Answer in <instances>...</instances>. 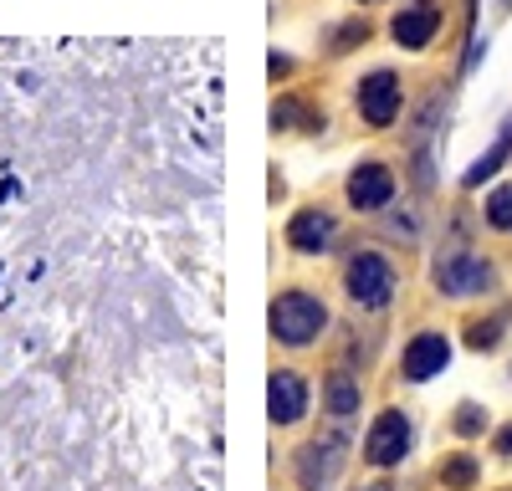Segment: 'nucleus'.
I'll return each instance as SVG.
<instances>
[{
  "label": "nucleus",
  "mask_w": 512,
  "mask_h": 491,
  "mask_svg": "<svg viewBox=\"0 0 512 491\" xmlns=\"http://www.w3.org/2000/svg\"><path fill=\"white\" fill-rule=\"evenodd\" d=\"M343 200H349L353 210H389V200H395V175H389V164H379V159L353 164L349 185H343Z\"/></svg>",
  "instance_id": "1a4fd4ad"
},
{
  "label": "nucleus",
  "mask_w": 512,
  "mask_h": 491,
  "mask_svg": "<svg viewBox=\"0 0 512 491\" xmlns=\"http://www.w3.org/2000/svg\"><path fill=\"white\" fill-rule=\"evenodd\" d=\"M446 364H451V338L435 333V328H425V333H416L410 343H405V353H400V379H405V384H425V379H435Z\"/></svg>",
  "instance_id": "6e6552de"
},
{
  "label": "nucleus",
  "mask_w": 512,
  "mask_h": 491,
  "mask_svg": "<svg viewBox=\"0 0 512 491\" xmlns=\"http://www.w3.org/2000/svg\"><path fill=\"white\" fill-rule=\"evenodd\" d=\"M507 159H512V133H507V128H502V133H497V139H492V149H487V154H481V159H471V169H466V175H462V185H466V190H481V185H487V179H492L497 169L507 164Z\"/></svg>",
  "instance_id": "ddd939ff"
},
{
  "label": "nucleus",
  "mask_w": 512,
  "mask_h": 491,
  "mask_svg": "<svg viewBox=\"0 0 512 491\" xmlns=\"http://www.w3.org/2000/svg\"><path fill=\"white\" fill-rule=\"evenodd\" d=\"M451 430H456L462 441H477L481 430H487V410H481L477 399H466V405H456V420H451Z\"/></svg>",
  "instance_id": "a211bd4d"
},
{
  "label": "nucleus",
  "mask_w": 512,
  "mask_h": 491,
  "mask_svg": "<svg viewBox=\"0 0 512 491\" xmlns=\"http://www.w3.org/2000/svg\"><path fill=\"white\" fill-rule=\"evenodd\" d=\"M328 333V302L307 286H288L272 297V338L282 349H313Z\"/></svg>",
  "instance_id": "f257e3e1"
},
{
  "label": "nucleus",
  "mask_w": 512,
  "mask_h": 491,
  "mask_svg": "<svg viewBox=\"0 0 512 491\" xmlns=\"http://www.w3.org/2000/svg\"><path fill=\"white\" fill-rule=\"evenodd\" d=\"M364 41H369V21L353 16V21H343V26H334V32H328V57H343V51L364 47Z\"/></svg>",
  "instance_id": "f3484780"
},
{
  "label": "nucleus",
  "mask_w": 512,
  "mask_h": 491,
  "mask_svg": "<svg viewBox=\"0 0 512 491\" xmlns=\"http://www.w3.org/2000/svg\"><path fill=\"white\" fill-rule=\"evenodd\" d=\"M384 231H389V236H400V241H420V221L410 215V210H389Z\"/></svg>",
  "instance_id": "6ab92c4d"
},
{
  "label": "nucleus",
  "mask_w": 512,
  "mask_h": 491,
  "mask_svg": "<svg viewBox=\"0 0 512 491\" xmlns=\"http://www.w3.org/2000/svg\"><path fill=\"white\" fill-rule=\"evenodd\" d=\"M481 225H487L492 236H512V179L497 185V190L481 200Z\"/></svg>",
  "instance_id": "2eb2a0df"
},
{
  "label": "nucleus",
  "mask_w": 512,
  "mask_h": 491,
  "mask_svg": "<svg viewBox=\"0 0 512 491\" xmlns=\"http://www.w3.org/2000/svg\"><path fill=\"white\" fill-rule=\"evenodd\" d=\"M507 379H512V368H507Z\"/></svg>",
  "instance_id": "393cba45"
},
{
  "label": "nucleus",
  "mask_w": 512,
  "mask_h": 491,
  "mask_svg": "<svg viewBox=\"0 0 512 491\" xmlns=\"http://www.w3.org/2000/svg\"><path fill=\"white\" fill-rule=\"evenodd\" d=\"M343 460H349V435L343 430H323L318 441H307L292 460V471H297V486L303 491H328L338 471H343Z\"/></svg>",
  "instance_id": "39448f33"
},
{
  "label": "nucleus",
  "mask_w": 512,
  "mask_h": 491,
  "mask_svg": "<svg viewBox=\"0 0 512 491\" xmlns=\"http://www.w3.org/2000/svg\"><path fill=\"white\" fill-rule=\"evenodd\" d=\"M359 405H364V384H359V374L334 368V374L323 379V410L334 414V420H353Z\"/></svg>",
  "instance_id": "f8f14e48"
},
{
  "label": "nucleus",
  "mask_w": 512,
  "mask_h": 491,
  "mask_svg": "<svg viewBox=\"0 0 512 491\" xmlns=\"http://www.w3.org/2000/svg\"><path fill=\"white\" fill-rule=\"evenodd\" d=\"M435 476H441V486L446 491H471L477 486V476H481V460L471 456V450H456V456L441 460V471Z\"/></svg>",
  "instance_id": "4468645a"
},
{
  "label": "nucleus",
  "mask_w": 512,
  "mask_h": 491,
  "mask_svg": "<svg viewBox=\"0 0 512 491\" xmlns=\"http://www.w3.org/2000/svg\"><path fill=\"white\" fill-rule=\"evenodd\" d=\"M410 445H416V425H410V414L405 410H384L364 435V460L374 471H389V466H400L410 456Z\"/></svg>",
  "instance_id": "423d86ee"
},
{
  "label": "nucleus",
  "mask_w": 512,
  "mask_h": 491,
  "mask_svg": "<svg viewBox=\"0 0 512 491\" xmlns=\"http://www.w3.org/2000/svg\"><path fill=\"white\" fill-rule=\"evenodd\" d=\"M307 399H313V389H307L303 374H297V368H277V374H272V389H267L272 425H297V420L307 414Z\"/></svg>",
  "instance_id": "9d476101"
},
{
  "label": "nucleus",
  "mask_w": 512,
  "mask_h": 491,
  "mask_svg": "<svg viewBox=\"0 0 512 491\" xmlns=\"http://www.w3.org/2000/svg\"><path fill=\"white\" fill-rule=\"evenodd\" d=\"M492 450H497V456H502V460H512V425H502V430H497Z\"/></svg>",
  "instance_id": "aec40b11"
},
{
  "label": "nucleus",
  "mask_w": 512,
  "mask_h": 491,
  "mask_svg": "<svg viewBox=\"0 0 512 491\" xmlns=\"http://www.w3.org/2000/svg\"><path fill=\"white\" fill-rule=\"evenodd\" d=\"M359 491H395L389 481H374V486H359Z\"/></svg>",
  "instance_id": "4be33fe9"
},
{
  "label": "nucleus",
  "mask_w": 512,
  "mask_h": 491,
  "mask_svg": "<svg viewBox=\"0 0 512 491\" xmlns=\"http://www.w3.org/2000/svg\"><path fill=\"white\" fill-rule=\"evenodd\" d=\"M288 72H292V62H288V57H277V51H272V77H288Z\"/></svg>",
  "instance_id": "412c9836"
},
{
  "label": "nucleus",
  "mask_w": 512,
  "mask_h": 491,
  "mask_svg": "<svg viewBox=\"0 0 512 491\" xmlns=\"http://www.w3.org/2000/svg\"><path fill=\"white\" fill-rule=\"evenodd\" d=\"M497 282H502V271L492 267V256L466 251V246H456V251H441V256L431 261V286H435L446 302L487 297V292H497Z\"/></svg>",
  "instance_id": "f03ea898"
},
{
  "label": "nucleus",
  "mask_w": 512,
  "mask_h": 491,
  "mask_svg": "<svg viewBox=\"0 0 512 491\" xmlns=\"http://www.w3.org/2000/svg\"><path fill=\"white\" fill-rule=\"evenodd\" d=\"M343 292H349L353 307H364V313H384L395 292H400V271L384 251H353L349 267H343Z\"/></svg>",
  "instance_id": "7ed1b4c3"
},
{
  "label": "nucleus",
  "mask_w": 512,
  "mask_h": 491,
  "mask_svg": "<svg viewBox=\"0 0 512 491\" xmlns=\"http://www.w3.org/2000/svg\"><path fill=\"white\" fill-rule=\"evenodd\" d=\"M353 108H359V118H364L369 128L400 123V108H405L400 72H395V67H374V72H364L359 87H353Z\"/></svg>",
  "instance_id": "20e7f679"
},
{
  "label": "nucleus",
  "mask_w": 512,
  "mask_h": 491,
  "mask_svg": "<svg viewBox=\"0 0 512 491\" xmlns=\"http://www.w3.org/2000/svg\"><path fill=\"white\" fill-rule=\"evenodd\" d=\"M507 317H512V313L477 317V323L466 328V349H477V353H497V349H502V338H507Z\"/></svg>",
  "instance_id": "dca6fc26"
},
{
  "label": "nucleus",
  "mask_w": 512,
  "mask_h": 491,
  "mask_svg": "<svg viewBox=\"0 0 512 491\" xmlns=\"http://www.w3.org/2000/svg\"><path fill=\"white\" fill-rule=\"evenodd\" d=\"M441 26H446V11L435 0H405L395 11V21H389V36H395L400 51H425L441 36Z\"/></svg>",
  "instance_id": "0eeeda50"
},
{
  "label": "nucleus",
  "mask_w": 512,
  "mask_h": 491,
  "mask_svg": "<svg viewBox=\"0 0 512 491\" xmlns=\"http://www.w3.org/2000/svg\"><path fill=\"white\" fill-rule=\"evenodd\" d=\"M359 5H379V0H359Z\"/></svg>",
  "instance_id": "5701e85b"
},
{
  "label": "nucleus",
  "mask_w": 512,
  "mask_h": 491,
  "mask_svg": "<svg viewBox=\"0 0 512 491\" xmlns=\"http://www.w3.org/2000/svg\"><path fill=\"white\" fill-rule=\"evenodd\" d=\"M502 5H512V0H502Z\"/></svg>",
  "instance_id": "b1692460"
},
{
  "label": "nucleus",
  "mask_w": 512,
  "mask_h": 491,
  "mask_svg": "<svg viewBox=\"0 0 512 491\" xmlns=\"http://www.w3.org/2000/svg\"><path fill=\"white\" fill-rule=\"evenodd\" d=\"M334 236H338V221L328 210H297L288 221V246L303 256H323L334 246Z\"/></svg>",
  "instance_id": "9b49d317"
}]
</instances>
